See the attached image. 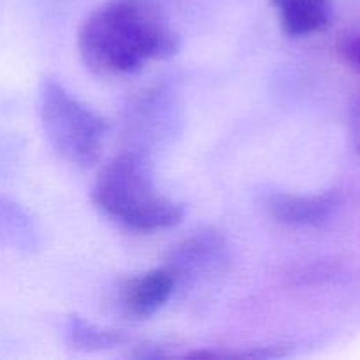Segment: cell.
Instances as JSON below:
<instances>
[{
	"label": "cell",
	"mask_w": 360,
	"mask_h": 360,
	"mask_svg": "<svg viewBox=\"0 0 360 360\" xmlns=\"http://www.w3.org/2000/svg\"><path fill=\"white\" fill-rule=\"evenodd\" d=\"M77 49L98 76H132L179 51V37L151 0H108L83 21Z\"/></svg>",
	"instance_id": "obj_1"
},
{
	"label": "cell",
	"mask_w": 360,
	"mask_h": 360,
	"mask_svg": "<svg viewBox=\"0 0 360 360\" xmlns=\"http://www.w3.org/2000/svg\"><path fill=\"white\" fill-rule=\"evenodd\" d=\"M91 199L112 221L144 234L176 227L185 217V206L157 188L150 160L139 150L122 151L98 171Z\"/></svg>",
	"instance_id": "obj_2"
},
{
	"label": "cell",
	"mask_w": 360,
	"mask_h": 360,
	"mask_svg": "<svg viewBox=\"0 0 360 360\" xmlns=\"http://www.w3.org/2000/svg\"><path fill=\"white\" fill-rule=\"evenodd\" d=\"M39 116L49 146L63 162L81 169L101 162L108 123L53 77L41 83Z\"/></svg>",
	"instance_id": "obj_3"
},
{
	"label": "cell",
	"mask_w": 360,
	"mask_h": 360,
	"mask_svg": "<svg viewBox=\"0 0 360 360\" xmlns=\"http://www.w3.org/2000/svg\"><path fill=\"white\" fill-rule=\"evenodd\" d=\"M231 264V250L225 236L213 227L199 229L188 238L172 246L165 257L167 266L176 276L178 287L181 283L220 276Z\"/></svg>",
	"instance_id": "obj_4"
},
{
	"label": "cell",
	"mask_w": 360,
	"mask_h": 360,
	"mask_svg": "<svg viewBox=\"0 0 360 360\" xmlns=\"http://www.w3.org/2000/svg\"><path fill=\"white\" fill-rule=\"evenodd\" d=\"M336 192L323 193H274L267 199V211L281 225L288 227H319L340 207Z\"/></svg>",
	"instance_id": "obj_5"
},
{
	"label": "cell",
	"mask_w": 360,
	"mask_h": 360,
	"mask_svg": "<svg viewBox=\"0 0 360 360\" xmlns=\"http://www.w3.org/2000/svg\"><path fill=\"white\" fill-rule=\"evenodd\" d=\"M178 288V281L167 266L146 271L127 281L122 288V306L132 319H150L160 311Z\"/></svg>",
	"instance_id": "obj_6"
},
{
	"label": "cell",
	"mask_w": 360,
	"mask_h": 360,
	"mask_svg": "<svg viewBox=\"0 0 360 360\" xmlns=\"http://www.w3.org/2000/svg\"><path fill=\"white\" fill-rule=\"evenodd\" d=\"M280 27L288 37H308L333 21V0H271Z\"/></svg>",
	"instance_id": "obj_7"
},
{
	"label": "cell",
	"mask_w": 360,
	"mask_h": 360,
	"mask_svg": "<svg viewBox=\"0 0 360 360\" xmlns=\"http://www.w3.org/2000/svg\"><path fill=\"white\" fill-rule=\"evenodd\" d=\"M0 246L30 252L37 246L34 218L20 204L0 197Z\"/></svg>",
	"instance_id": "obj_8"
},
{
	"label": "cell",
	"mask_w": 360,
	"mask_h": 360,
	"mask_svg": "<svg viewBox=\"0 0 360 360\" xmlns=\"http://www.w3.org/2000/svg\"><path fill=\"white\" fill-rule=\"evenodd\" d=\"M69 338L74 347L86 352L108 350V348H115L118 345L127 343V336H123L120 330L94 326V323L86 322L79 316H70L69 319Z\"/></svg>",
	"instance_id": "obj_9"
},
{
	"label": "cell",
	"mask_w": 360,
	"mask_h": 360,
	"mask_svg": "<svg viewBox=\"0 0 360 360\" xmlns=\"http://www.w3.org/2000/svg\"><path fill=\"white\" fill-rule=\"evenodd\" d=\"M340 53L345 58V62L360 74V35H352L345 39L340 46Z\"/></svg>",
	"instance_id": "obj_10"
}]
</instances>
